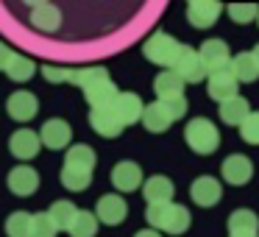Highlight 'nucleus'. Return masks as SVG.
Instances as JSON below:
<instances>
[{
	"mask_svg": "<svg viewBox=\"0 0 259 237\" xmlns=\"http://www.w3.org/2000/svg\"><path fill=\"white\" fill-rule=\"evenodd\" d=\"M164 106V112L170 114V120H181L187 114V109H190V103H187L184 95H173V98H159Z\"/></svg>",
	"mask_w": 259,
	"mask_h": 237,
	"instance_id": "nucleus-35",
	"label": "nucleus"
},
{
	"mask_svg": "<svg viewBox=\"0 0 259 237\" xmlns=\"http://www.w3.org/2000/svg\"><path fill=\"white\" fill-rule=\"evenodd\" d=\"M184 140H187V145H190L195 153L209 156V153H214L218 145H220V131H218V126H214L212 120L198 117V120H190V123H187Z\"/></svg>",
	"mask_w": 259,
	"mask_h": 237,
	"instance_id": "nucleus-2",
	"label": "nucleus"
},
{
	"mask_svg": "<svg viewBox=\"0 0 259 237\" xmlns=\"http://www.w3.org/2000/svg\"><path fill=\"white\" fill-rule=\"evenodd\" d=\"M229 17L234 20V23H240V25H248V23H253L256 20V14H259V6H253V3H231L229 9Z\"/></svg>",
	"mask_w": 259,
	"mask_h": 237,
	"instance_id": "nucleus-34",
	"label": "nucleus"
},
{
	"mask_svg": "<svg viewBox=\"0 0 259 237\" xmlns=\"http://www.w3.org/2000/svg\"><path fill=\"white\" fill-rule=\"evenodd\" d=\"M179 51H181L179 42H176L173 36L162 34V31L151 34V36L145 40V45H142V53H145L148 62L159 64V67H167V70L176 64V59H179Z\"/></svg>",
	"mask_w": 259,
	"mask_h": 237,
	"instance_id": "nucleus-3",
	"label": "nucleus"
},
{
	"mask_svg": "<svg viewBox=\"0 0 259 237\" xmlns=\"http://www.w3.org/2000/svg\"><path fill=\"white\" fill-rule=\"evenodd\" d=\"M62 184L73 192H81L92 184V170H81V168H70L64 165L62 168Z\"/></svg>",
	"mask_w": 259,
	"mask_h": 237,
	"instance_id": "nucleus-28",
	"label": "nucleus"
},
{
	"mask_svg": "<svg viewBox=\"0 0 259 237\" xmlns=\"http://www.w3.org/2000/svg\"><path fill=\"white\" fill-rule=\"evenodd\" d=\"M70 140H73V129H70L67 120H62V117L45 120V126H42V131H39L42 145H48L51 151H62V148H67Z\"/></svg>",
	"mask_w": 259,
	"mask_h": 237,
	"instance_id": "nucleus-6",
	"label": "nucleus"
},
{
	"mask_svg": "<svg viewBox=\"0 0 259 237\" xmlns=\"http://www.w3.org/2000/svg\"><path fill=\"white\" fill-rule=\"evenodd\" d=\"M90 126L101 137H109V140H112V137H120V134H123V129H125V126L114 117V112L109 106L106 109H92V112H90Z\"/></svg>",
	"mask_w": 259,
	"mask_h": 237,
	"instance_id": "nucleus-18",
	"label": "nucleus"
},
{
	"mask_svg": "<svg viewBox=\"0 0 259 237\" xmlns=\"http://www.w3.org/2000/svg\"><path fill=\"white\" fill-rule=\"evenodd\" d=\"M3 73H6L12 81H17V84H23V81H31V78H34V73H36V64H34V59H28V56H20V53H14V59L9 62V67L3 70Z\"/></svg>",
	"mask_w": 259,
	"mask_h": 237,
	"instance_id": "nucleus-26",
	"label": "nucleus"
},
{
	"mask_svg": "<svg viewBox=\"0 0 259 237\" xmlns=\"http://www.w3.org/2000/svg\"><path fill=\"white\" fill-rule=\"evenodd\" d=\"M75 212H78V207H75V204H70V201H56L51 209H48V215H51L53 226H56L59 231H67L70 229Z\"/></svg>",
	"mask_w": 259,
	"mask_h": 237,
	"instance_id": "nucleus-29",
	"label": "nucleus"
},
{
	"mask_svg": "<svg viewBox=\"0 0 259 237\" xmlns=\"http://www.w3.org/2000/svg\"><path fill=\"white\" fill-rule=\"evenodd\" d=\"M142 126H145L151 134H162V131H167L170 126H173V120H170V114L164 112V106H162V101H153V103H148L145 109H142Z\"/></svg>",
	"mask_w": 259,
	"mask_h": 237,
	"instance_id": "nucleus-20",
	"label": "nucleus"
},
{
	"mask_svg": "<svg viewBox=\"0 0 259 237\" xmlns=\"http://www.w3.org/2000/svg\"><path fill=\"white\" fill-rule=\"evenodd\" d=\"M148 223H151V229L156 231H167V234H184L187 229H190L192 223V215L187 207H181V204H148V212H145Z\"/></svg>",
	"mask_w": 259,
	"mask_h": 237,
	"instance_id": "nucleus-1",
	"label": "nucleus"
},
{
	"mask_svg": "<svg viewBox=\"0 0 259 237\" xmlns=\"http://www.w3.org/2000/svg\"><path fill=\"white\" fill-rule=\"evenodd\" d=\"M220 12H223L220 0H187V20L192 28H212Z\"/></svg>",
	"mask_w": 259,
	"mask_h": 237,
	"instance_id": "nucleus-5",
	"label": "nucleus"
},
{
	"mask_svg": "<svg viewBox=\"0 0 259 237\" xmlns=\"http://www.w3.org/2000/svg\"><path fill=\"white\" fill-rule=\"evenodd\" d=\"M39 148H42L39 134H36V131H31V129H17L12 134V140H9V151H12L20 162L34 159L36 153H39Z\"/></svg>",
	"mask_w": 259,
	"mask_h": 237,
	"instance_id": "nucleus-11",
	"label": "nucleus"
},
{
	"mask_svg": "<svg viewBox=\"0 0 259 237\" xmlns=\"http://www.w3.org/2000/svg\"><path fill=\"white\" fill-rule=\"evenodd\" d=\"M9 114H12V120H20V123H28V120H34V114L39 112V101H36L34 92H14V95H9V103H6Z\"/></svg>",
	"mask_w": 259,
	"mask_h": 237,
	"instance_id": "nucleus-13",
	"label": "nucleus"
},
{
	"mask_svg": "<svg viewBox=\"0 0 259 237\" xmlns=\"http://www.w3.org/2000/svg\"><path fill=\"white\" fill-rule=\"evenodd\" d=\"M23 3H28V6H45V3H48V0H23Z\"/></svg>",
	"mask_w": 259,
	"mask_h": 237,
	"instance_id": "nucleus-38",
	"label": "nucleus"
},
{
	"mask_svg": "<svg viewBox=\"0 0 259 237\" xmlns=\"http://www.w3.org/2000/svg\"><path fill=\"white\" fill-rule=\"evenodd\" d=\"M31 25H34L36 31H45V34L59 31V25H62V12H59V6H53V3L36 6L34 12H31Z\"/></svg>",
	"mask_w": 259,
	"mask_h": 237,
	"instance_id": "nucleus-22",
	"label": "nucleus"
},
{
	"mask_svg": "<svg viewBox=\"0 0 259 237\" xmlns=\"http://www.w3.org/2000/svg\"><path fill=\"white\" fill-rule=\"evenodd\" d=\"M259 231V218L251 209H237L229 218V234H256Z\"/></svg>",
	"mask_w": 259,
	"mask_h": 237,
	"instance_id": "nucleus-24",
	"label": "nucleus"
},
{
	"mask_svg": "<svg viewBox=\"0 0 259 237\" xmlns=\"http://www.w3.org/2000/svg\"><path fill=\"white\" fill-rule=\"evenodd\" d=\"M6 234L9 237H31V215L14 212L6 218Z\"/></svg>",
	"mask_w": 259,
	"mask_h": 237,
	"instance_id": "nucleus-31",
	"label": "nucleus"
},
{
	"mask_svg": "<svg viewBox=\"0 0 259 237\" xmlns=\"http://www.w3.org/2000/svg\"><path fill=\"white\" fill-rule=\"evenodd\" d=\"M251 53H253V59H256V64H259V45H256V48H253V51H251Z\"/></svg>",
	"mask_w": 259,
	"mask_h": 237,
	"instance_id": "nucleus-39",
	"label": "nucleus"
},
{
	"mask_svg": "<svg viewBox=\"0 0 259 237\" xmlns=\"http://www.w3.org/2000/svg\"><path fill=\"white\" fill-rule=\"evenodd\" d=\"M251 112V106H248V98H240V95H231L226 98V101H220V120H223L226 126H240L242 120H245V114Z\"/></svg>",
	"mask_w": 259,
	"mask_h": 237,
	"instance_id": "nucleus-23",
	"label": "nucleus"
},
{
	"mask_svg": "<svg viewBox=\"0 0 259 237\" xmlns=\"http://www.w3.org/2000/svg\"><path fill=\"white\" fill-rule=\"evenodd\" d=\"M237 129H240L242 142H248V145H259V112H248L245 120H242Z\"/></svg>",
	"mask_w": 259,
	"mask_h": 237,
	"instance_id": "nucleus-33",
	"label": "nucleus"
},
{
	"mask_svg": "<svg viewBox=\"0 0 259 237\" xmlns=\"http://www.w3.org/2000/svg\"><path fill=\"white\" fill-rule=\"evenodd\" d=\"M12 59H14V51L6 45V42H0V70H6Z\"/></svg>",
	"mask_w": 259,
	"mask_h": 237,
	"instance_id": "nucleus-36",
	"label": "nucleus"
},
{
	"mask_svg": "<svg viewBox=\"0 0 259 237\" xmlns=\"http://www.w3.org/2000/svg\"><path fill=\"white\" fill-rule=\"evenodd\" d=\"M170 70H173L176 75H181L184 84H201V81L209 75L206 67H203V62H201V56H198V51L190 48V45H181L179 59H176V64Z\"/></svg>",
	"mask_w": 259,
	"mask_h": 237,
	"instance_id": "nucleus-4",
	"label": "nucleus"
},
{
	"mask_svg": "<svg viewBox=\"0 0 259 237\" xmlns=\"http://www.w3.org/2000/svg\"><path fill=\"white\" fill-rule=\"evenodd\" d=\"M142 195H145L148 204H167L173 201L176 187L167 176H151V179L142 181Z\"/></svg>",
	"mask_w": 259,
	"mask_h": 237,
	"instance_id": "nucleus-17",
	"label": "nucleus"
},
{
	"mask_svg": "<svg viewBox=\"0 0 259 237\" xmlns=\"http://www.w3.org/2000/svg\"><path fill=\"white\" fill-rule=\"evenodd\" d=\"M98 223H101V220H98L92 212H87V209H78L67 231H70L73 237H95V234H98Z\"/></svg>",
	"mask_w": 259,
	"mask_h": 237,
	"instance_id": "nucleus-27",
	"label": "nucleus"
},
{
	"mask_svg": "<svg viewBox=\"0 0 259 237\" xmlns=\"http://www.w3.org/2000/svg\"><path fill=\"white\" fill-rule=\"evenodd\" d=\"M256 23H259V14H256Z\"/></svg>",
	"mask_w": 259,
	"mask_h": 237,
	"instance_id": "nucleus-41",
	"label": "nucleus"
},
{
	"mask_svg": "<svg viewBox=\"0 0 259 237\" xmlns=\"http://www.w3.org/2000/svg\"><path fill=\"white\" fill-rule=\"evenodd\" d=\"M206 73H218V70H229V62H231V53H229V45L223 40H206L198 51Z\"/></svg>",
	"mask_w": 259,
	"mask_h": 237,
	"instance_id": "nucleus-7",
	"label": "nucleus"
},
{
	"mask_svg": "<svg viewBox=\"0 0 259 237\" xmlns=\"http://www.w3.org/2000/svg\"><path fill=\"white\" fill-rule=\"evenodd\" d=\"M117 84H114L112 78H101V81H95V84H90L84 90V98H87V103H90L92 109H106V106H112L114 103V98H117Z\"/></svg>",
	"mask_w": 259,
	"mask_h": 237,
	"instance_id": "nucleus-15",
	"label": "nucleus"
},
{
	"mask_svg": "<svg viewBox=\"0 0 259 237\" xmlns=\"http://www.w3.org/2000/svg\"><path fill=\"white\" fill-rule=\"evenodd\" d=\"M109 109H112L114 117H117L123 126H131V123H137V120L142 117L145 103L140 101V95H137V92H117V98H114V103Z\"/></svg>",
	"mask_w": 259,
	"mask_h": 237,
	"instance_id": "nucleus-9",
	"label": "nucleus"
},
{
	"mask_svg": "<svg viewBox=\"0 0 259 237\" xmlns=\"http://www.w3.org/2000/svg\"><path fill=\"white\" fill-rule=\"evenodd\" d=\"M153 90H156L159 98L184 95V78H181V75H176L173 70H164V73L156 75V81H153Z\"/></svg>",
	"mask_w": 259,
	"mask_h": 237,
	"instance_id": "nucleus-25",
	"label": "nucleus"
},
{
	"mask_svg": "<svg viewBox=\"0 0 259 237\" xmlns=\"http://www.w3.org/2000/svg\"><path fill=\"white\" fill-rule=\"evenodd\" d=\"M209 98H214V101H226V98L237 95V87H240V81L234 78V75L229 73V70H218V73H209Z\"/></svg>",
	"mask_w": 259,
	"mask_h": 237,
	"instance_id": "nucleus-19",
	"label": "nucleus"
},
{
	"mask_svg": "<svg viewBox=\"0 0 259 237\" xmlns=\"http://www.w3.org/2000/svg\"><path fill=\"white\" fill-rule=\"evenodd\" d=\"M229 237H259V234H229Z\"/></svg>",
	"mask_w": 259,
	"mask_h": 237,
	"instance_id": "nucleus-40",
	"label": "nucleus"
},
{
	"mask_svg": "<svg viewBox=\"0 0 259 237\" xmlns=\"http://www.w3.org/2000/svg\"><path fill=\"white\" fill-rule=\"evenodd\" d=\"M36 187H39V173H36L34 168H28V165H20V168H14L12 173H9V190H12L14 195L28 198L36 192Z\"/></svg>",
	"mask_w": 259,
	"mask_h": 237,
	"instance_id": "nucleus-14",
	"label": "nucleus"
},
{
	"mask_svg": "<svg viewBox=\"0 0 259 237\" xmlns=\"http://www.w3.org/2000/svg\"><path fill=\"white\" fill-rule=\"evenodd\" d=\"M112 184L120 192H134L137 187H142V168L131 159H123L112 168Z\"/></svg>",
	"mask_w": 259,
	"mask_h": 237,
	"instance_id": "nucleus-10",
	"label": "nucleus"
},
{
	"mask_svg": "<svg viewBox=\"0 0 259 237\" xmlns=\"http://www.w3.org/2000/svg\"><path fill=\"white\" fill-rule=\"evenodd\" d=\"M229 73L234 75L240 84L242 81H245V84L256 81L259 78V64H256V59H253V53H237V56H231Z\"/></svg>",
	"mask_w": 259,
	"mask_h": 237,
	"instance_id": "nucleus-21",
	"label": "nucleus"
},
{
	"mask_svg": "<svg viewBox=\"0 0 259 237\" xmlns=\"http://www.w3.org/2000/svg\"><path fill=\"white\" fill-rule=\"evenodd\" d=\"M64 165L81 168V170H95V151H92L90 145H70Z\"/></svg>",
	"mask_w": 259,
	"mask_h": 237,
	"instance_id": "nucleus-30",
	"label": "nucleus"
},
{
	"mask_svg": "<svg viewBox=\"0 0 259 237\" xmlns=\"http://www.w3.org/2000/svg\"><path fill=\"white\" fill-rule=\"evenodd\" d=\"M134 237H162V234H159L156 229H142V231H137Z\"/></svg>",
	"mask_w": 259,
	"mask_h": 237,
	"instance_id": "nucleus-37",
	"label": "nucleus"
},
{
	"mask_svg": "<svg viewBox=\"0 0 259 237\" xmlns=\"http://www.w3.org/2000/svg\"><path fill=\"white\" fill-rule=\"evenodd\" d=\"M56 234H59V229L53 226L48 212L31 215V237H56Z\"/></svg>",
	"mask_w": 259,
	"mask_h": 237,
	"instance_id": "nucleus-32",
	"label": "nucleus"
},
{
	"mask_svg": "<svg viewBox=\"0 0 259 237\" xmlns=\"http://www.w3.org/2000/svg\"><path fill=\"white\" fill-rule=\"evenodd\" d=\"M220 170H223V181H229V184H245L253 176L251 159L242 156V153H231V156L220 165Z\"/></svg>",
	"mask_w": 259,
	"mask_h": 237,
	"instance_id": "nucleus-16",
	"label": "nucleus"
},
{
	"mask_svg": "<svg viewBox=\"0 0 259 237\" xmlns=\"http://www.w3.org/2000/svg\"><path fill=\"white\" fill-rule=\"evenodd\" d=\"M190 195L198 207H214L220 201V195H223V187H220V181L214 176H198L190 187Z\"/></svg>",
	"mask_w": 259,
	"mask_h": 237,
	"instance_id": "nucleus-12",
	"label": "nucleus"
},
{
	"mask_svg": "<svg viewBox=\"0 0 259 237\" xmlns=\"http://www.w3.org/2000/svg\"><path fill=\"white\" fill-rule=\"evenodd\" d=\"M95 218L101 220V223H106V226H117V223H123V220L128 218V204L123 201V195L109 192V195H103L101 201H98Z\"/></svg>",
	"mask_w": 259,
	"mask_h": 237,
	"instance_id": "nucleus-8",
	"label": "nucleus"
}]
</instances>
